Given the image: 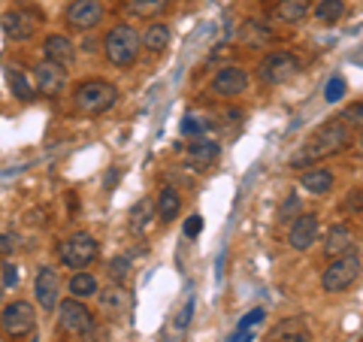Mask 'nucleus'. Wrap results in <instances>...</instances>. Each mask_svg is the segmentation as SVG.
I'll list each match as a JSON object with an SVG mask.
<instances>
[{
    "label": "nucleus",
    "instance_id": "obj_40",
    "mask_svg": "<svg viewBox=\"0 0 363 342\" xmlns=\"http://www.w3.org/2000/svg\"><path fill=\"white\" fill-rule=\"evenodd\" d=\"M88 342H109V330L94 324V330H91V333H88Z\"/></svg>",
    "mask_w": 363,
    "mask_h": 342
},
{
    "label": "nucleus",
    "instance_id": "obj_32",
    "mask_svg": "<svg viewBox=\"0 0 363 342\" xmlns=\"http://www.w3.org/2000/svg\"><path fill=\"white\" fill-rule=\"evenodd\" d=\"M339 121L348 124V128H363V100H360V104L345 106L342 116H339Z\"/></svg>",
    "mask_w": 363,
    "mask_h": 342
},
{
    "label": "nucleus",
    "instance_id": "obj_27",
    "mask_svg": "<svg viewBox=\"0 0 363 342\" xmlns=\"http://www.w3.org/2000/svg\"><path fill=\"white\" fill-rule=\"evenodd\" d=\"M6 82H9V88H13V97H18L21 104L33 100V85L28 82L21 70H9V73H6Z\"/></svg>",
    "mask_w": 363,
    "mask_h": 342
},
{
    "label": "nucleus",
    "instance_id": "obj_15",
    "mask_svg": "<svg viewBox=\"0 0 363 342\" xmlns=\"http://www.w3.org/2000/svg\"><path fill=\"white\" fill-rule=\"evenodd\" d=\"M269 342H312V330L303 318H285L269 330Z\"/></svg>",
    "mask_w": 363,
    "mask_h": 342
},
{
    "label": "nucleus",
    "instance_id": "obj_26",
    "mask_svg": "<svg viewBox=\"0 0 363 342\" xmlns=\"http://www.w3.org/2000/svg\"><path fill=\"white\" fill-rule=\"evenodd\" d=\"M155 203L152 200H140L136 206L130 209V227L133 231H145V227L152 224V219H155Z\"/></svg>",
    "mask_w": 363,
    "mask_h": 342
},
{
    "label": "nucleus",
    "instance_id": "obj_17",
    "mask_svg": "<svg viewBox=\"0 0 363 342\" xmlns=\"http://www.w3.org/2000/svg\"><path fill=\"white\" fill-rule=\"evenodd\" d=\"M97 300H100V309L109 318L124 315L130 309V291L124 288V285H109L106 291H97Z\"/></svg>",
    "mask_w": 363,
    "mask_h": 342
},
{
    "label": "nucleus",
    "instance_id": "obj_3",
    "mask_svg": "<svg viewBox=\"0 0 363 342\" xmlns=\"http://www.w3.org/2000/svg\"><path fill=\"white\" fill-rule=\"evenodd\" d=\"M140 49H143V37L130 25H116L104 40L106 58L116 67H130L136 58H140Z\"/></svg>",
    "mask_w": 363,
    "mask_h": 342
},
{
    "label": "nucleus",
    "instance_id": "obj_10",
    "mask_svg": "<svg viewBox=\"0 0 363 342\" xmlns=\"http://www.w3.org/2000/svg\"><path fill=\"white\" fill-rule=\"evenodd\" d=\"M0 25H4V33L13 40H30L33 33L40 28V13H33V9H9V13L0 18Z\"/></svg>",
    "mask_w": 363,
    "mask_h": 342
},
{
    "label": "nucleus",
    "instance_id": "obj_25",
    "mask_svg": "<svg viewBox=\"0 0 363 342\" xmlns=\"http://www.w3.org/2000/svg\"><path fill=\"white\" fill-rule=\"evenodd\" d=\"M342 16H345V0H318L315 18L321 21V25H336Z\"/></svg>",
    "mask_w": 363,
    "mask_h": 342
},
{
    "label": "nucleus",
    "instance_id": "obj_24",
    "mask_svg": "<svg viewBox=\"0 0 363 342\" xmlns=\"http://www.w3.org/2000/svg\"><path fill=\"white\" fill-rule=\"evenodd\" d=\"M169 37H173V33H169V28L157 21V25H152L149 31H145V37H143V49H149L152 55H161V52L167 49V45H169Z\"/></svg>",
    "mask_w": 363,
    "mask_h": 342
},
{
    "label": "nucleus",
    "instance_id": "obj_22",
    "mask_svg": "<svg viewBox=\"0 0 363 342\" xmlns=\"http://www.w3.org/2000/svg\"><path fill=\"white\" fill-rule=\"evenodd\" d=\"M309 9H312V0H279L276 4V18L294 25V21H303L306 16H309Z\"/></svg>",
    "mask_w": 363,
    "mask_h": 342
},
{
    "label": "nucleus",
    "instance_id": "obj_16",
    "mask_svg": "<svg viewBox=\"0 0 363 342\" xmlns=\"http://www.w3.org/2000/svg\"><path fill=\"white\" fill-rule=\"evenodd\" d=\"M43 55H45V61L67 67L76 58V45L70 43V37H64V33H49L43 43Z\"/></svg>",
    "mask_w": 363,
    "mask_h": 342
},
{
    "label": "nucleus",
    "instance_id": "obj_31",
    "mask_svg": "<svg viewBox=\"0 0 363 342\" xmlns=\"http://www.w3.org/2000/svg\"><path fill=\"white\" fill-rule=\"evenodd\" d=\"M128 276H130V258L121 255V258H116L109 264V279L116 285H124V282H128Z\"/></svg>",
    "mask_w": 363,
    "mask_h": 342
},
{
    "label": "nucleus",
    "instance_id": "obj_2",
    "mask_svg": "<svg viewBox=\"0 0 363 342\" xmlns=\"http://www.w3.org/2000/svg\"><path fill=\"white\" fill-rule=\"evenodd\" d=\"M118 100V88L104 82V79H88V82L76 85L73 91V106L82 116H104L106 109L116 106Z\"/></svg>",
    "mask_w": 363,
    "mask_h": 342
},
{
    "label": "nucleus",
    "instance_id": "obj_8",
    "mask_svg": "<svg viewBox=\"0 0 363 342\" xmlns=\"http://www.w3.org/2000/svg\"><path fill=\"white\" fill-rule=\"evenodd\" d=\"M33 327H37V309H33L28 300L9 303L4 315H0V330H4L9 339L28 336V333H33Z\"/></svg>",
    "mask_w": 363,
    "mask_h": 342
},
{
    "label": "nucleus",
    "instance_id": "obj_1",
    "mask_svg": "<svg viewBox=\"0 0 363 342\" xmlns=\"http://www.w3.org/2000/svg\"><path fill=\"white\" fill-rule=\"evenodd\" d=\"M351 140V131L348 124H342L339 118H330L327 124H321L309 140L300 145V152L291 158V167H306V164H315V161H324L336 152H342Z\"/></svg>",
    "mask_w": 363,
    "mask_h": 342
},
{
    "label": "nucleus",
    "instance_id": "obj_20",
    "mask_svg": "<svg viewBox=\"0 0 363 342\" xmlns=\"http://www.w3.org/2000/svg\"><path fill=\"white\" fill-rule=\"evenodd\" d=\"M155 212H157V219H161V221H173V219H179V212H182V191L167 185L161 194H157Z\"/></svg>",
    "mask_w": 363,
    "mask_h": 342
},
{
    "label": "nucleus",
    "instance_id": "obj_6",
    "mask_svg": "<svg viewBox=\"0 0 363 342\" xmlns=\"http://www.w3.org/2000/svg\"><path fill=\"white\" fill-rule=\"evenodd\" d=\"M97 239L85 233V231H79L73 233L70 239H64V243L58 246V258H61V264L64 267H73V270H82L88 264H94L97 260Z\"/></svg>",
    "mask_w": 363,
    "mask_h": 342
},
{
    "label": "nucleus",
    "instance_id": "obj_14",
    "mask_svg": "<svg viewBox=\"0 0 363 342\" xmlns=\"http://www.w3.org/2000/svg\"><path fill=\"white\" fill-rule=\"evenodd\" d=\"M33 82H37V91L43 97H58L67 85V73L61 64L43 61V64H37V70H33Z\"/></svg>",
    "mask_w": 363,
    "mask_h": 342
},
{
    "label": "nucleus",
    "instance_id": "obj_11",
    "mask_svg": "<svg viewBox=\"0 0 363 342\" xmlns=\"http://www.w3.org/2000/svg\"><path fill=\"white\" fill-rule=\"evenodd\" d=\"M245 88H248V70L236 64H227L212 76V91L218 97H240Z\"/></svg>",
    "mask_w": 363,
    "mask_h": 342
},
{
    "label": "nucleus",
    "instance_id": "obj_41",
    "mask_svg": "<svg viewBox=\"0 0 363 342\" xmlns=\"http://www.w3.org/2000/svg\"><path fill=\"white\" fill-rule=\"evenodd\" d=\"M360 149H363V136H360Z\"/></svg>",
    "mask_w": 363,
    "mask_h": 342
},
{
    "label": "nucleus",
    "instance_id": "obj_34",
    "mask_svg": "<svg viewBox=\"0 0 363 342\" xmlns=\"http://www.w3.org/2000/svg\"><path fill=\"white\" fill-rule=\"evenodd\" d=\"M264 318H267V309H260V306H257V309H252V312H248V315L242 318V321H240V327H236V330H245V327H257L260 321H264Z\"/></svg>",
    "mask_w": 363,
    "mask_h": 342
},
{
    "label": "nucleus",
    "instance_id": "obj_21",
    "mask_svg": "<svg viewBox=\"0 0 363 342\" xmlns=\"http://www.w3.org/2000/svg\"><path fill=\"white\" fill-rule=\"evenodd\" d=\"M300 185L309 191V194H327V191L333 188V170H327V167L306 170V173L300 176Z\"/></svg>",
    "mask_w": 363,
    "mask_h": 342
},
{
    "label": "nucleus",
    "instance_id": "obj_37",
    "mask_svg": "<svg viewBox=\"0 0 363 342\" xmlns=\"http://www.w3.org/2000/svg\"><path fill=\"white\" fill-rule=\"evenodd\" d=\"M203 131H206V124L197 121V118H191V116L182 121V136H197V133H203Z\"/></svg>",
    "mask_w": 363,
    "mask_h": 342
},
{
    "label": "nucleus",
    "instance_id": "obj_35",
    "mask_svg": "<svg viewBox=\"0 0 363 342\" xmlns=\"http://www.w3.org/2000/svg\"><path fill=\"white\" fill-rule=\"evenodd\" d=\"M345 209H351V215H363V191H351L345 197Z\"/></svg>",
    "mask_w": 363,
    "mask_h": 342
},
{
    "label": "nucleus",
    "instance_id": "obj_30",
    "mask_svg": "<svg viewBox=\"0 0 363 342\" xmlns=\"http://www.w3.org/2000/svg\"><path fill=\"white\" fill-rule=\"evenodd\" d=\"M345 91H348L345 79L342 76H330V79H327V85H324V100H327V104H339V100L345 97Z\"/></svg>",
    "mask_w": 363,
    "mask_h": 342
},
{
    "label": "nucleus",
    "instance_id": "obj_33",
    "mask_svg": "<svg viewBox=\"0 0 363 342\" xmlns=\"http://www.w3.org/2000/svg\"><path fill=\"white\" fill-rule=\"evenodd\" d=\"M300 212H303L300 200H297V197H294V194H291V197H288L285 203H281V209H279V224H285V221H294V219H297Z\"/></svg>",
    "mask_w": 363,
    "mask_h": 342
},
{
    "label": "nucleus",
    "instance_id": "obj_9",
    "mask_svg": "<svg viewBox=\"0 0 363 342\" xmlns=\"http://www.w3.org/2000/svg\"><path fill=\"white\" fill-rule=\"evenodd\" d=\"M318 215L312 212H300L297 219L291 221V231H288V243L294 252H309V248L318 243Z\"/></svg>",
    "mask_w": 363,
    "mask_h": 342
},
{
    "label": "nucleus",
    "instance_id": "obj_36",
    "mask_svg": "<svg viewBox=\"0 0 363 342\" xmlns=\"http://www.w3.org/2000/svg\"><path fill=\"white\" fill-rule=\"evenodd\" d=\"M16 248H18V236L16 233H0V255L9 258Z\"/></svg>",
    "mask_w": 363,
    "mask_h": 342
},
{
    "label": "nucleus",
    "instance_id": "obj_19",
    "mask_svg": "<svg viewBox=\"0 0 363 342\" xmlns=\"http://www.w3.org/2000/svg\"><path fill=\"white\" fill-rule=\"evenodd\" d=\"M218 143L215 140H197V143H191L188 145V164L194 167V170H206L209 164L218 161Z\"/></svg>",
    "mask_w": 363,
    "mask_h": 342
},
{
    "label": "nucleus",
    "instance_id": "obj_18",
    "mask_svg": "<svg viewBox=\"0 0 363 342\" xmlns=\"http://www.w3.org/2000/svg\"><path fill=\"white\" fill-rule=\"evenodd\" d=\"M348 252H354V233L342 224L330 227V231H327V239H324V255L339 258V255H348Z\"/></svg>",
    "mask_w": 363,
    "mask_h": 342
},
{
    "label": "nucleus",
    "instance_id": "obj_12",
    "mask_svg": "<svg viewBox=\"0 0 363 342\" xmlns=\"http://www.w3.org/2000/svg\"><path fill=\"white\" fill-rule=\"evenodd\" d=\"M104 21V4L100 0H73L67 6V25L76 31H91Z\"/></svg>",
    "mask_w": 363,
    "mask_h": 342
},
{
    "label": "nucleus",
    "instance_id": "obj_39",
    "mask_svg": "<svg viewBox=\"0 0 363 342\" xmlns=\"http://www.w3.org/2000/svg\"><path fill=\"white\" fill-rule=\"evenodd\" d=\"M16 282H18V267L16 264H6L4 267V285H6V288H13Z\"/></svg>",
    "mask_w": 363,
    "mask_h": 342
},
{
    "label": "nucleus",
    "instance_id": "obj_38",
    "mask_svg": "<svg viewBox=\"0 0 363 342\" xmlns=\"http://www.w3.org/2000/svg\"><path fill=\"white\" fill-rule=\"evenodd\" d=\"M200 231H203V219L200 215H191V219L185 221V236L194 239V236H200Z\"/></svg>",
    "mask_w": 363,
    "mask_h": 342
},
{
    "label": "nucleus",
    "instance_id": "obj_29",
    "mask_svg": "<svg viewBox=\"0 0 363 342\" xmlns=\"http://www.w3.org/2000/svg\"><path fill=\"white\" fill-rule=\"evenodd\" d=\"M269 40V31L264 28V21H245L242 25V43L245 45H260V43H267Z\"/></svg>",
    "mask_w": 363,
    "mask_h": 342
},
{
    "label": "nucleus",
    "instance_id": "obj_13",
    "mask_svg": "<svg viewBox=\"0 0 363 342\" xmlns=\"http://www.w3.org/2000/svg\"><path fill=\"white\" fill-rule=\"evenodd\" d=\"M33 291H37V303L45 312H52L61 300V272L55 267H40L37 282H33Z\"/></svg>",
    "mask_w": 363,
    "mask_h": 342
},
{
    "label": "nucleus",
    "instance_id": "obj_4",
    "mask_svg": "<svg viewBox=\"0 0 363 342\" xmlns=\"http://www.w3.org/2000/svg\"><path fill=\"white\" fill-rule=\"evenodd\" d=\"M360 270H363V260L354 252L330 258V264H327V270L321 272V288L327 294H342L345 288H351V285L357 282Z\"/></svg>",
    "mask_w": 363,
    "mask_h": 342
},
{
    "label": "nucleus",
    "instance_id": "obj_5",
    "mask_svg": "<svg viewBox=\"0 0 363 342\" xmlns=\"http://www.w3.org/2000/svg\"><path fill=\"white\" fill-rule=\"evenodd\" d=\"M297 73H300V58L294 52H285V49L269 52L257 67L260 82H267V85H285Z\"/></svg>",
    "mask_w": 363,
    "mask_h": 342
},
{
    "label": "nucleus",
    "instance_id": "obj_28",
    "mask_svg": "<svg viewBox=\"0 0 363 342\" xmlns=\"http://www.w3.org/2000/svg\"><path fill=\"white\" fill-rule=\"evenodd\" d=\"M169 0H130V13L133 16H140V18H155V16H161L164 9H167Z\"/></svg>",
    "mask_w": 363,
    "mask_h": 342
},
{
    "label": "nucleus",
    "instance_id": "obj_23",
    "mask_svg": "<svg viewBox=\"0 0 363 342\" xmlns=\"http://www.w3.org/2000/svg\"><path fill=\"white\" fill-rule=\"evenodd\" d=\"M67 288H70V294H73L76 300H88V297H97L100 285H97V279L91 276V272H85V270H76Z\"/></svg>",
    "mask_w": 363,
    "mask_h": 342
},
{
    "label": "nucleus",
    "instance_id": "obj_7",
    "mask_svg": "<svg viewBox=\"0 0 363 342\" xmlns=\"http://www.w3.org/2000/svg\"><path fill=\"white\" fill-rule=\"evenodd\" d=\"M58 330L70 333L76 339H88V333L94 330V315L82 300H61V309H58Z\"/></svg>",
    "mask_w": 363,
    "mask_h": 342
}]
</instances>
